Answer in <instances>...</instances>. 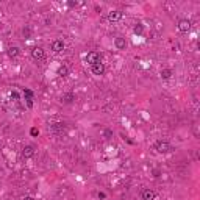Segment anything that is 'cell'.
Returning a JSON list of instances; mask_svg holds the SVG:
<instances>
[{"label": "cell", "mask_w": 200, "mask_h": 200, "mask_svg": "<svg viewBox=\"0 0 200 200\" xmlns=\"http://www.w3.org/2000/svg\"><path fill=\"white\" fill-rule=\"evenodd\" d=\"M155 149H156L158 153H167V152L172 150V145H171L167 141H158V142L155 144Z\"/></svg>", "instance_id": "6da1fadb"}, {"label": "cell", "mask_w": 200, "mask_h": 200, "mask_svg": "<svg viewBox=\"0 0 200 200\" xmlns=\"http://www.w3.org/2000/svg\"><path fill=\"white\" fill-rule=\"evenodd\" d=\"M31 56H33L36 61H39V60H44L46 52H44V49H42V47H33V49H31Z\"/></svg>", "instance_id": "7a4b0ae2"}, {"label": "cell", "mask_w": 200, "mask_h": 200, "mask_svg": "<svg viewBox=\"0 0 200 200\" xmlns=\"http://www.w3.org/2000/svg\"><path fill=\"white\" fill-rule=\"evenodd\" d=\"M86 61H88L91 66L99 64V63H100V53H97V52H89V53L86 55Z\"/></svg>", "instance_id": "3957f363"}, {"label": "cell", "mask_w": 200, "mask_h": 200, "mask_svg": "<svg viewBox=\"0 0 200 200\" xmlns=\"http://www.w3.org/2000/svg\"><path fill=\"white\" fill-rule=\"evenodd\" d=\"M91 70H92V73H94V75L100 77V75H105V72H106V67H105V64H103V63H99V64H94V66H91Z\"/></svg>", "instance_id": "277c9868"}, {"label": "cell", "mask_w": 200, "mask_h": 200, "mask_svg": "<svg viewBox=\"0 0 200 200\" xmlns=\"http://www.w3.org/2000/svg\"><path fill=\"white\" fill-rule=\"evenodd\" d=\"M66 130H67V125L64 122H56L52 125V131L56 135H63V133H66Z\"/></svg>", "instance_id": "5b68a950"}, {"label": "cell", "mask_w": 200, "mask_h": 200, "mask_svg": "<svg viewBox=\"0 0 200 200\" xmlns=\"http://www.w3.org/2000/svg\"><path fill=\"white\" fill-rule=\"evenodd\" d=\"M114 46H116L117 50H125V49H127V41H125V38L117 36V38L114 39Z\"/></svg>", "instance_id": "8992f818"}, {"label": "cell", "mask_w": 200, "mask_h": 200, "mask_svg": "<svg viewBox=\"0 0 200 200\" xmlns=\"http://www.w3.org/2000/svg\"><path fill=\"white\" fill-rule=\"evenodd\" d=\"M178 30H180L181 33H188V31L191 30V20H188V19L178 20Z\"/></svg>", "instance_id": "52a82bcc"}, {"label": "cell", "mask_w": 200, "mask_h": 200, "mask_svg": "<svg viewBox=\"0 0 200 200\" xmlns=\"http://www.w3.org/2000/svg\"><path fill=\"white\" fill-rule=\"evenodd\" d=\"M64 47H66V44H64V41H61V39H56V41H53V42H52V50H53L55 53L63 52V50H64Z\"/></svg>", "instance_id": "ba28073f"}, {"label": "cell", "mask_w": 200, "mask_h": 200, "mask_svg": "<svg viewBox=\"0 0 200 200\" xmlns=\"http://www.w3.org/2000/svg\"><path fill=\"white\" fill-rule=\"evenodd\" d=\"M122 16H124L122 11H117V10H116V11H111V13L108 14V20H109V22H119V20L122 19Z\"/></svg>", "instance_id": "9c48e42d"}, {"label": "cell", "mask_w": 200, "mask_h": 200, "mask_svg": "<svg viewBox=\"0 0 200 200\" xmlns=\"http://www.w3.org/2000/svg\"><path fill=\"white\" fill-rule=\"evenodd\" d=\"M33 155H34V147L33 145H25L22 149V156L24 158H31Z\"/></svg>", "instance_id": "30bf717a"}, {"label": "cell", "mask_w": 200, "mask_h": 200, "mask_svg": "<svg viewBox=\"0 0 200 200\" xmlns=\"http://www.w3.org/2000/svg\"><path fill=\"white\" fill-rule=\"evenodd\" d=\"M155 198H156L155 191H152V189H144L142 191V200H155Z\"/></svg>", "instance_id": "8fae6325"}, {"label": "cell", "mask_w": 200, "mask_h": 200, "mask_svg": "<svg viewBox=\"0 0 200 200\" xmlns=\"http://www.w3.org/2000/svg\"><path fill=\"white\" fill-rule=\"evenodd\" d=\"M19 53H20V49H19L17 46L8 47V56H10V58H16V56H19Z\"/></svg>", "instance_id": "7c38bea8"}, {"label": "cell", "mask_w": 200, "mask_h": 200, "mask_svg": "<svg viewBox=\"0 0 200 200\" xmlns=\"http://www.w3.org/2000/svg\"><path fill=\"white\" fill-rule=\"evenodd\" d=\"M56 73H58L60 77H66V75L69 73V69H67V66H60V67H58V70H56Z\"/></svg>", "instance_id": "4fadbf2b"}, {"label": "cell", "mask_w": 200, "mask_h": 200, "mask_svg": "<svg viewBox=\"0 0 200 200\" xmlns=\"http://www.w3.org/2000/svg\"><path fill=\"white\" fill-rule=\"evenodd\" d=\"M171 77H172V70H171V69H163V70H161V78L169 80Z\"/></svg>", "instance_id": "5bb4252c"}, {"label": "cell", "mask_w": 200, "mask_h": 200, "mask_svg": "<svg viewBox=\"0 0 200 200\" xmlns=\"http://www.w3.org/2000/svg\"><path fill=\"white\" fill-rule=\"evenodd\" d=\"M73 99H75V96H73L72 92H69V94H66V96L63 97V102H64V103H72Z\"/></svg>", "instance_id": "9a60e30c"}, {"label": "cell", "mask_w": 200, "mask_h": 200, "mask_svg": "<svg viewBox=\"0 0 200 200\" xmlns=\"http://www.w3.org/2000/svg\"><path fill=\"white\" fill-rule=\"evenodd\" d=\"M133 31H135L136 34H142V31H144L142 24H136V25H135V28H133Z\"/></svg>", "instance_id": "2e32d148"}, {"label": "cell", "mask_w": 200, "mask_h": 200, "mask_svg": "<svg viewBox=\"0 0 200 200\" xmlns=\"http://www.w3.org/2000/svg\"><path fill=\"white\" fill-rule=\"evenodd\" d=\"M24 96L27 97V99H33V91H30V89H24Z\"/></svg>", "instance_id": "e0dca14e"}, {"label": "cell", "mask_w": 200, "mask_h": 200, "mask_svg": "<svg viewBox=\"0 0 200 200\" xmlns=\"http://www.w3.org/2000/svg\"><path fill=\"white\" fill-rule=\"evenodd\" d=\"M30 135H31V136H38V135H39V130H38V128H34V127H33V128H31V130H30Z\"/></svg>", "instance_id": "ac0fdd59"}, {"label": "cell", "mask_w": 200, "mask_h": 200, "mask_svg": "<svg viewBox=\"0 0 200 200\" xmlns=\"http://www.w3.org/2000/svg\"><path fill=\"white\" fill-rule=\"evenodd\" d=\"M22 33H24V36H25V38H28V36H30V28H28V27H27V28H24V30H22Z\"/></svg>", "instance_id": "d6986e66"}, {"label": "cell", "mask_w": 200, "mask_h": 200, "mask_svg": "<svg viewBox=\"0 0 200 200\" xmlns=\"http://www.w3.org/2000/svg\"><path fill=\"white\" fill-rule=\"evenodd\" d=\"M77 5H78V3H77V2H73V0L67 2V7H69V8H73V7H77Z\"/></svg>", "instance_id": "ffe728a7"}, {"label": "cell", "mask_w": 200, "mask_h": 200, "mask_svg": "<svg viewBox=\"0 0 200 200\" xmlns=\"http://www.w3.org/2000/svg\"><path fill=\"white\" fill-rule=\"evenodd\" d=\"M105 136H106V138H111V136H113V131H111V130H105Z\"/></svg>", "instance_id": "44dd1931"}, {"label": "cell", "mask_w": 200, "mask_h": 200, "mask_svg": "<svg viewBox=\"0 0 200 200\" xmlns=\"http://www.w3.org/2000/svg\"><path fill=\"white\" fill-rule=\"evenodd\" d=\"M11 97H13L14 100H17V99H19V96H17V92H16V91H13V92H11Z\"/></svg>", "instance_id": "7402d4cb"}, {"label": "cell", "mask_w": 200, "mask_h": 200, "mask_svg": "<svg viewBox=\"0 0 200 200\" xmlns=\"http://www.w3.org/2000/svg\"><path fill=\"white\" fill-rule=\"evenodd\" d=\"M25 100H27V105H28V108H31V106H33V102H31L33 99H25Z\"/></svg>", "instance_id": "603a6c76"}, {"label": "cell", "mask_w": 200, "mask_h": 200, "mask_svg": "<svg viewBox=\"0 0 200 200\" xmlns=\"http://www.w3.org/2000/svg\"><path fill=\"white\" fill-rule=\"evenodd\" d=\"M97 197H99V198H105L106 195H105V192H99V194H97Z\"/></svg>", "instance_id": "cb8c5ba5"}, {"label": "cell", "mask_w": 200, "mask_h": 200, "mask_svg": "<svg viewBox=\"0 0 200 200\" xmlns=\"http://www.w3.org/2000/svg\"><path fill=\"white\" fill-rule=\"evenodd\" d=\"M24 200H34V198H33V197H25Z\"/></svg>", "instance_id": "d4e9b609"}]
</instances>
